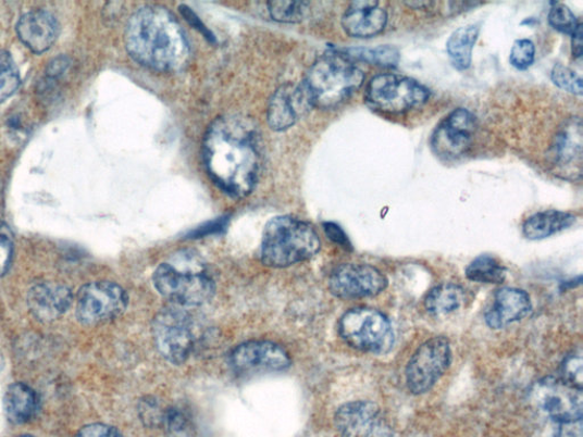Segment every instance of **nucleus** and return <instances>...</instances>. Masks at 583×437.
I'll use <instances>...</instances> for the list:
<instances>
[{
	"mask_svg": "<svg viewBox=\"0 0 583 437\" xmlns=\"http://www.w3.org/2000/svg\"><path fill=\"white\" fill-rule=\"evenodd\" d=\"M479 24L457 29L447 41V53L452 65L460 71L468 70L472 63L474 45L479 38Z\"/></svg>",
	"mask_w": 583,
	"mask_h": 437,
	"instance_id": "b1692460",
	"label": "nucleus"
},
{
	"mask_svg": "<svg viewBox=\"0 0 583 437\" xmlns=\"http://www.w3.org/2000/svg\"><path fill=\"white\" fill-rule=\"evenodd\" d=\"M20 437H35V436H30V435H23V436H20Z\"/></svg>",
	"mask_w": 583,
	"mask_h": 437,
	"instance_id": "ea45409f",
	"label": "nucleus"
},
{
	"mask_svg": "<svg viewBox=\"0 0 583 437\" xmlns=\"http://www.w3.org/2000/svg\"><path fill=\"white\" fill-rule=\"evenodd\" d=\"M73 302L72 291L60 283H41L28 294V305L40 322L50 323L62 317Z\"/></svg>",
	"mask_w": 583,
	"mask_h": 437,
	"instance_id": "a211bd4d",
	"label": "nucleus"
},
{
	"mask_svg": "<svg viewBox=\"0 0 583 437\" xmlns=\"http://www.w3.org/2000/svg\"><path fill=\"white\" fill-rule=\"evenodd\" d=\"M548 21L555 30L571 36L581 23L567 5L560 3L553 5L548 14Z\"/></svg>",
	"mask_w": 583,
	"mask_h": 437,
	"instance_id": "c85d7f7f",
	"label": "nucleus"
},
{
	"mask_svg": "<svg viewBox=\"0 0 583 437\" xmlns=\"http://www.w3.org/2000/svg\"><path fill=\"white\" fill-rule=\"evenodd\" d=\"M163 423L168 432L176 437H184L189 430V421L179 409H168Z\"/></svg>",
	"mask_w": 583,
	"mask_h": 437,
	"instance_id": "f704fd0d",
	"label": "nucleus"
},
{
	"mask_svg": "<svg viewBox=\"0 0 583 437\" xmlns=\"http://www.w3.org/2000/svg\"><path fill=\"white\" fill-rule=\"evenodd\" d=\"M39 407V398L29 385L15 383L8 388L4 397V410L12 424L30 423L37 417Z\"/></svg>",
	"mask_w": 583,
	"mask_h": 437,
	"instance_id": "4be33fe9",
	"label": "nucleus"
},
{
	"mask_svg": "<svg viewBox=\"0 0 583 437\" xmlns=\"http://www.w3.org/2000/svg\"><path fill=\"white\" fill-rule=\"evenodd\" d=\"M328 286L336 298L355 300L381 295L387 279L373 265L346 263L332 273Z\"/></svg>",
	"mask_w": 583,
	"mask_h": 437,
	"instance_id": "4468645a",
	"label": "nucleus"
},
{
	"mask_svg": "<svg viewBox=\"0 0 583 437\" xmlns=\"http://www.w3.org/2000/svg\"><path fill=\"white\" fill-rule=\"evenodd\" d=\"M451 347L444 336H436L422 345L408 362L406 382L412 395H424L450 367Z\"/></svg>",
	"mask_w": 583,
	"mask_h": 437,
	"instance_id": "6e6552de",
	"label": "nucleus"
},
{
	"mask_svg": "<svg viewBox=\"0 0 583 437\" xmlns=\"http://www.w3.org/2000/svg\"><path fill=\"white\" fill-rule=\"evenodd\" d=\"M582 23L579 24L576 30L572 34V54L574 59L580 60L582 58Z\"/></svg>",
	"mask_w": 583,
	"mask_h": 437,
	"instance_id": "58836bf2",
	"label": "nucleus"
},
{
	"mask_svg": "<svg viewBox=\"0 0 583 437\" xmlns=\"http://www.w3.org/2000/svg\"><path fill=\"white\" fill-rule=\"evenodd\" d=\"M466 301V291L456 284L435 286L425 298L427 312L434 315H445L458 310Z\"/></svg>",
	"mask_w": 583,
	"mask_h": 437,
	"instance_id": "393cba45",
	"label": "nucleus"
},
{
	"mask_svg": "<svg viewBox=\"0 0 583 437\" xmlns=\"http://www.w3.org/2000/svg\"><path fill=\"white\" fill-rule=\"evenodd\" d=\"M311 108L301 84L284 86L274 93L270 102L269 124L274 130H286Z\"/></svg>",
	"mask_w": 583,
	"mask_h": 437,
	"instance_id": "6ab92c4d",
	"label": "nucleus"
},
{
	"mask_svg": "<svg viewBox=\"0 0 583 437\" xmlns=\"http://www.w3.org/2000/svg\"><path fill=\"white\" fill-rule=\"evenodd\" d=\"M153 283L168 301L185 308L199 307L214 296L215 285L197 253L179 252L158 266Z\"/></svg>",
	"mask_w": 583,
	"mask_h": 437,
	"instance_id": "20e7f679",
	"label": "nucleus"
},
{
	"mask_svg": "<svg viewBox=\"0 0 583 437\" xmlns=\"http://www.w3.org/2000/svg\"><path fill=\"white\" fill-rule=\"evenodd\" d=\"M476 118L467 109L454 110L432 135L431 146L437 157L455 160L471 149Z\"/></svg>",
	"mask_w": 583,
	"mask_h": 437,
	"instance_id": "2eb2a0df",
	"label": "nucleus"
},
{
	"mask_svg": "<svg viewBox=\"0 0 583 437\" xmlns=\"http://www.w3.org/2000/svg\"><path fill=\"white\" fill-rule=\"evenodd\" d=\"M308 3L301 2H272L269 4L272 17L278 22L297 23L305 18Z\"/></svg>",
	"mask_w": 583,
	"mask_h": 437,
	"instance_id": "c756f323",
	"label": "nucleus"
},
{
	"mask_svg": "<svg viewBox=\"0 0 583 437\" xmlns=\"http://www.w3.org/2000/svg\"><path fill=\"white\" fill-rule=\"evenodd\" d=\"M60 32L57 17L47 11H33L21 16L16 33L20 40L36 54L50 50Z\"/></svg>",
	"mask_w": 583,
	"mask_h": 437,
	"instance_id": "f3484780",
	"label": "nucleus"
},
{
	"mask_svg": "<svg viewBox=\"0 0 583 437\" xmlns=\"http://www.w3.org/2000/svg\"><path fill=\"white\" fill-rule=\"evenodd\" d=\"M231 366L237 374L282 372L290 366L285 349L273 342L255 341L237 347L231 354Z\"/></svg>",
	"mask_w": 583,
	"mask_h": 437,
	"instance_id": "dca6fc26",
	"label": "nucleus"
},
{
	"mask_svg": "<svg viewBox=\"0 0 583 437\" xmlns=\"http://www.w3.org/2000/svg\"><path fill=\"white\" fill-rule=\"evenodd\" d=\"M536 59V46L529 39H519L510 51L509 61L518 70L529 68Z\"/></svg>",
	"mask_w": 583,
	"mask_h": 437,
	"instance_id": "2f4dec72",
	"label": "nucleus"
},
{
	"mask_svg": "<svg viewBox=\"0 0 583 437\" xmlns=\"http://www.w3.org/2000/svg\"><path fill=\"white\" fill-rule=\"evenodd\" d=\"M339 334L353 349L372 354H386L394 349L395 333L390 321L375 309L356 308L344 314Z\"/></svg>",
	"mask_w": 583,
	"mask_h": 437,
	"instance_id": "423d86ee",
	"label": "nucleus"
},
{
	"mask_svg": "<svg viewBox=\"0 0 583 437\" xmlns=\"http://www.w3.org/2000/svg\"><path fill=\"white\" fill-rule=\"evenodd\" d=\"M342 437H394V428L382 409L371 401H355L339 407L334 417Z\"/></svg>",
	"mask_w": 583,
	"mask_h": 437,
	"instance_id": "ddd939ff",
	"label": "nucleus"
},
{
	"mask_svg": "<svg viewBox=\"0 0 583 437\" xmlns=\"http://www.w3.org/2000/svg\"><path fill=\"white\" fill-rule=\"evenodd\" d=\"M430 90L415 79L382 73L371 79L364 90V101L374 111L400 114L424 105Z\"/></svg>",
	"mask_w": 583,
	"mask_h": 437,
	"instance_id": "0eeeda50",
	"label": "nucleus"
},
{
	"mask_svg": "<svg viewBox=\"0 0 583 437\" xmlns=\"http://www.w3.org/2000/svg\"><path fill=\"white\" fill-rule=\"evenodd\" d=\"M152 333L159 353L174 364L184 363L196 345V330L189 315L178 309L160 311Z\"/></svg>",
	"mask_w": 583,
	"mask_h": 437,
	"instance_id": "1a4fd4ad",
	"label": "nucleus"
},
{
	"mask_svg": "<svg viewBox=\"0 0 583 437\" xmlns=\"http://www.w3.org/2000/svg\"><path fill=\"white\" fill-rule=\"evenodd\" d=\"M470 280L482 284H501L507 276L505 266L492 255H480L467 269Z\"/></svg>",
	"mask_w": 583,
	"mask_h": 437,
	"instance_id": "a878e982",
	"label": "nucleus"
},
{
	"mask_svg": "<svg viewBox=\"0 0 583 437\" xmlns=\"http://www.w3.org/2000/svg\"><path fill=\"white\" fill-rule=\"evenodd\" d=\"M387 13L379 2L361 0L353 2L343 17L345 32L353 38L369 39L380 35L386 27Z\"/></svg>",
	"mask_w": 583,
	"mask_h": 437,
	"instance_id": "412c9836",
	"label": "nucleus"
},
{
	"mask_svg": "<svg viewBox=\"0 0 583 437\" xmlns=\"http://www.w3.org/2000/svg\"><path fill=\"white\" fill-rule=\"evenodd\" d=\"M582 121L574 116L557 130L547 160L550 172L558 178L576 182L582 176Z\"/></svg>",
	"mask_w": 583,
	"mask_h": 437,
	"instance_id": "f8f14e48",
	"label": "nucleus"
},
{
	"mask_svg": "<svg viewBox=\"0 0 583 437\" xmlns=\"http://www.w3.org/2000/svg\"><path fill=\"white\" fill-rule=\"evenodd\" d=\"M13 238L9 227L0 222V277L8 274L13 260Z\"/></svg>",
	"mask_w": 583,
	"mask_h": 437,
	"instance_id": "473e14b6",
	"label": "nucleus"
},
{
	"mask_svg": "<svg viewBox=\"0 0 583 437\" xmlns=\"http://www.w3.org/2000/svg\"><path fill=\"white\" fill-rule=\"evenodd\" d=\"M551 80L563 90L574 95H582V78L576 73L563 64H556L551 71Z\"/></svg>",
	"mask_w": 583,
	"mask_h": 437,
	"instance_id": "7c9ffc66",
	"label": "nucleus"
},
{
	"mask_svg": "<svg viewBox=\"0 0 583 437\" xmlns=\"http://www.w3.org/2000/svg\"><path fill=\"white\" fill-rule=\"evenodd\" d=\"M203 158L209 176L228 196L240 199L253 190L261 153L248 120L236 115L216 118L206 134Z\"/></svg>",
	"mask_w": 583,
	"mask_h": 437,
	"instance_id": "f257e3e1",
	"label": "nucleus"
},
{
	"mask_svg": "<svg viewBox=\"0 0 583 437\" xmlns=\"http://www.w3.org/2000/svg\"><path fill=\"white\" fill-rule=\"evenodd\" d=\"M21 84L18 68L11 54L0 51V103H4Z\"/></svg>",
	"mask_w": 583,
	"mask_h": 437,
	"instance_id": "cd10ccee",
	"label": "nucleus"
},
{
	"mask_svg": "<svg viewBox=\"0 0 583 437\" xmlns=\"http://www.w3.org/2000/svg\"><path fill=\"white\" fill-rule=\"evenodd\" d=\"M321 250V239L311 225L292 216H277L266 224L261 240V260L273 269L307 261Z\"/></svg>",
	"mask_w": 583,
	"mask_h": 437,
	"instance_id": "39448f33",
	"label": "nucleus"
},
{
	"mask_svg": "<svg viewBox=\"0 0 583 437\" xmlns=\"http://www.w3.org/2000/svg\"><path fill=\"white\" fill-rule=\"evenodd\" d=\"M575 222L576 216L572 213L547 210L526 218L523 235L530 240H541L569 229Z\"/></svg>",
	"mask_w": 583,
	"mask_h": 437,
	"instance_id": "5701e85b",
	"label": "nucleus"
},
{
	"mask_svg": "<svg viewBox=\"0 0 583 437\" xmlns=\"http://www.w3.org/2000/svg\"><path fill=\"white\" fill-rule=\"evenodd\" d=\"M532 310V303L525 290L505 287L497 290L493 305L485 313V323L493 329H501L520 322Z\"/></svg>",
	"mask_w": 583,
	"mask_h": 437,
	"instance_id": "aec40b11",
	"label": "nucleus"
},
{
	"mask_svg": "<svg viewBox=\"0 0 583 437\" xmlns=\"http://www.w3.org/2000/svg\"><path fill=\"white\" fill-rule=\"evenodd\" d=\"M76 437H124L112 426L106 424H90L82 428Z\"/></svg>",
	"mask_w": 583,
	"mask_h": 437,
	"instance_id": "c9c22d12",
	"label": "nucleus"
},
{
	"mask_svg": "<svg viewBox=\"0 0 583 437\" xmlns=\"http://www.w3.org/2000/svg\"><path fill=\"white\" fill-rule=\"evenodd\" d=\"M531 392L533 401L554 422L570 425L582 420V390L563 378H544Z\"/></svg>",
	"mask_w": 583,
	"mask_h": 437,
	"instance_id": "9b49d317",
	"label": "nucleus"
},
{
	"mask_svg": "<svg viewBox=\"0 0 583 437\" xmlns=\"http://www.w3.org/2000/svg\"><path fill=\"white\" fill-rule=\"evenodd\" d=\"M127 291L112 282H94L80 288L76 312L78 321L87 326L108 323L128 307Z\"/></svg>",
	"mask_w": 583,
	"mask_h": 437,
	"instance_id": "9d476101",
	"label": "nucleus"
},
{
	"mask_svg": "<svg viewBox=\"0 0 583 437\" xmlns=\"http://www.w3.org/2000/svg\"><path fill=\"white\" fill-rule=\"evenodd\" d=\"M181 12L191 26L200 30L209 40L214 41L213 35L207 29L202 21L187 7H181Z\"/></svg>",
	"mask_w": 583,
	"mask_h": 437,
	"instance_id": "4c0bfd02",
	"label": "nucleus"
},
{
	"mask_svg": "<svg viewBox=\"0 0 583 437\" xmlns=\"http://www.w3.org/2000/svg\"><path fill=\"white\" fill-rule=\"evenodd\" d=\"M126 47L139 64L158 72L182 68L189 55L186 36L172 12L157 5L135 12L126 30Z\"/></svg>",
	"mask_w": 583,
	"mask_h": 437,
	"instance_id": "f03ea898",
	"label": "nucleus"
},
{
	"mask_svg": "<svg viewBox=\"0 0 583 437\" xmlns=\"http://www.w3.org/2000/svg\"><path fill=\"white\" fill-rule=\"evenodd\" d=\"M324 229H325L327 237L332 241H334L335 245L346 250H352L351 242L342 227L333 223H326L324 224Z\"/></svg>",
	"mask_w": 583,
	"mask_h": 437,
	"instance_id": "e433bc0d",
	"label": "nucleus"
},
{
	"mask_svg": "<svg viewBox=\"0 0 583 437\" xmlns=\"http://www.w3.org/2000/svg\"><path fill=\"white\" fill-rule=\"evenodd\" d=\"M348 55L352 60H360L384 67L397 66L400 60L399 51L390 45L375 48H356V50L348 51Z\"/></svg>",
	"mask_w": 583,
	"mask_h": 437,
	"instance_id": "bb28decb",
	"label": "nucleus"
},
{
	"mask_svg": "<svg viewBox=\"0 0 583 437\" xmlns=\"http://www.w3.org/2000/svg\"><path fill=\"white\" fill-rule=\"evenodd\" d=\"M364 75L348 53L332 51L315 61L301 84L312 108L333 109L358 91Z\"/></svg>",
	"mask_w": 583,
	"mask_h": 437,
	"instance_id": "7ed1b4c3",
	"label": "nucleus"
},
{
	"mask_svg": "<svg viewBox=\"0 0 583 437\" xmlns=\"http://www.w3.org/2000/svg\"><path fill=\"white\" fill-rule=\"evenodd\" d=\"M582 353L573 352L568 355L562 364L563 379L582 390Z\"/></svg>",
	"mask_w": 583,
	"mask_h": 437,
	"instance_id": "72a5a7b5",
	"label": "nucleus"
}]
</instances>
